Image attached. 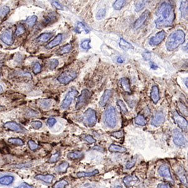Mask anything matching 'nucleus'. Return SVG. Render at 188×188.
<instances>
[{
    "label": "nucleus",
    "mask_w": 188,
    "mask_h": 188,
    "mask_svg": "<svg viewBox=\"0 0 188 188\" xmlns=\"http://www.w3.org/2000/svg\"><path fill=\"white\" fill-rule=\"evenodd\" d=\"M155 21L156 28L161 29L171 26L175 19V13L172 5L169 2H162L157 8Z\"/></svg>",
    "instance_id": "f257e3e1"
},
{
    "label": "nucleus",
    "mask_w": 188,
    "mask_h": 188,
    "mask_svg": "<svg viewBox=\"0 0 188 188\" xmlns=\"http://www.w3.org/2000/svg\"><path fill=\"white\" fill-rule=\"evenodd\" d=\"M185 41V33L182 30H178L172 33L168 38L166 43V48L169 52L178 48Z\"/></svg>",
    "instance_id": "f03ea898"
},
{
    "label": "nucleus",
    "mask_w": 188,
    "mask_h": 188,
    "mask_svg": "<svg viewBox=\"0 0 188 188\" xmlns=\"http://www.w3.org/2000/svg\"><path fill=\"white\" fill-rule=\"evenodd\" d=\"M82 122L87 127H92L97 122L96 112L92 109H88L83 114Z\"/></svg>",
    "instance_id": "7ed1b4c3"
},
{
    "label": "nucleus",
    "mask_w": 188,
    "mask_h": 188,
    "mask_svg": "<svg viewBox=\"0 0 188 188\" xmlns=\"http://www.w3.org/2000/svg\"><path fill=\"white\" fill-rule=\"evenodd\" d=\"M105 122L107 126L114 128L117 124V113L115 108L112 106L109 107L105 112Z\"/></svg>",
    "instance_id": "20e7f679"
},
{
    "label": "nucleus",
    "mask_w": 188,
    "mask_h": 188,
    "mask_svg": "<svg viewBox=\"0 0 188 188\" xmlns=\"http://www.w3.org/2000/svg\"><path fill=\"white\" fill-rule=\"evenodd\" d=\"M77 77V73L74 71H66L60 74L57 80L61 84H68Z\"/></svg>",
    "instance_id": "39448f33"
},
{
    "label": "nucleus",
    "mask_w": 188,
    "mask_h": 188,
    "mask_svg": "<svg viewBox=\"0 0 188 188\" xmlns=\"http://www.w3.org/2000/svg\"><path fill=\"white\" fill-rule=\"evenodd\" d=\"M92 96V93L88 89H83L81 95L78 98V101L76 104V109L79 110L83 107L89 101Z\"/></svg>",
    "instance_id": "423d86ee"
},
{
    "label": "nucleus",
    "mask_w": 188,
    "mask_h": 188,
    "mask_svg": "<svg viewBox=\"0 0 188 188\" xmlns=\"http://www.w3.org/2000/svg\"><path fill=\"white\" fill-rule=\"evenodd\" d=\"M78 94V91L75 89H72L66 95L64 100L61 105V108L63 109H67L72 104L73 100L75 96Z\"/></svg>",
    "instance_id": "0eeeda50"
},
{
    "label": "nucleus",
    "mask_w": 188,
    "mask_h": 188,
    "mask_svg": "<svg viewBox=\"0 0 188 188\" xmlns=\"http://www.w3.org/2000/svg\"><path fill=\"white\" fill-rule=\"evenodd\" d=\"M172 117L175 122L182 131H186L187 129V121L183 117L180 116L178 112L176 111L173 112Z\"/></svg>",
    "instance_id": "6e6552de"
},
{
    "label": "nucleus",
    "mask_w": 188,
    "mask_h": 188,
    "mask_svg": "<svg viewBox=\"0 0 188 188\" xmlns=\"http://www.w3.org/2000/svg\"><path fill=\"white\" fill-rule=\"evenodd\" d=\"M3 127L9 131H14L16 132H26V130L24 127H23L21 125L15 122L9 121L6 122Z\"/></svg>",
    "instance_id": "1a4fd4ad"
},
{
    "label": "nucleus",
    "mask_w": 188,
    "mask_h": 188,
    "mask_svg": "<svg viewBox=\"0 0 188 188\" xmlns=\"http://www.w3.org/2000/svg\"><path fill=\"white\" fill-rule=\"evenodd\" d=\"M166 34L164 31L162 30L157 33L154 36L152 37L149 40V44L151 46H157L165 39Z\"/></svg>",
    "instance_id": "9d476101"
},
{
    "label": "nucleus",
    "mask_w": 188,
    "mask_h": 188,
    "mask_svg": "<svg viewBox=\"0 0 188 188\" xmlns=\"http://www.w3.org/2000/svg\"><path fill=\"white\" fill-rule=\"evenodd\" d=\"M149 15H150L149 11V10L145 11L141 15V17L138 18L134 23V28L135 30H137V29L141 28L145 24L146 21L147 20Z\"/></svg>",
    "instance_id": "9b49d317"
},
{
    "label": "nucleus",
    "mask_w": 188,
    "mask_h": 188,
    "mask_svg": "<svg viewBox=\"0 0 188 188\" xmlns=\"http://www.w3.org/2000/svg\"><path fill=\"white\" fill-rule=\"evenodd\" d=\"M173 141L174 143L178 146H184L186 144V139L182 133L178 130H175L173 133Z\"/></svg>",
    "instance_id": "f8f14e48"
},
{
    "label": "nucleus",
    "mask_w": 188,
    "mask_h": 188,
    "mask_svg": "<svg viewBox=\"0 0 188 188\" xmlns=\"http://www.w3.org/2000/svg\"><path fill=\"white\" fill-rule=\"evenodd\" d=\"M158 172L161 177H163L168 180H171L173 182L169 168L167 164L161 165L158 169Z\"/></svg>",
    "instance_id": "ddd939ff"
},
{
    "label": "nucleus",
    "mask_w": 188,
    "mask_h": 188,
    "mask_svg": "<svg viewBox=\"0 0 188 188\" xmlns=\"http://www.w3.org/2000/svg\"><path fill=\"white\" fill-rule=\"evenodd\" d=\"M1 40L7 45L11 46L13 43V38L12 31L10 30H6L1 35Z\"/></svg>",
    "instance_id": "4468645a"
},
{
    "label": "nucleus",
    "mask_w": 188,
    "mask_h": 188,
    "mask_svg": "<svg viewBox=\"0 0 188 188\" xmlns=\"http://www.w3.org/2000/svg\"><path fill=\"white\" fill-rule=\"evenodd\" d=\"M165 122V117L161 112L156 113V115L152 119L151 124L155 127H159Z\"/></svg>",
    "instance_id": "2eb2a0df"
},
{
    "label": "nucleus",
    "mask_w": 188,
    "mask_h": 188,
    "mask_svg": "<svg viewBox=\"0 0 188 188\" xmlns=\"http://www.w3.org/2000/svg\"><path fill=\"white\" fill-rule=\"evenodd\" d=\"M138 181H139V179L134 175H127V176L125 177L123 179V184L128 188L134 186Z\"/></svg>",
    "instance_id": "dca6fc26"
},
{
    "label": "nucleus",
    "mask_w": 188,
    "mask_h": 188,
    "mask_svg": "<svg viewBox=\"0 0 188 188\" xmlns=\"http://www.w3.org/2000/svg\"><path fill=\"white\" fill-rule=\"evenodd\" d=\"M63 40V35L62 34H58L55 38L54 39L52 40L51 42H50L46 46V48L48 49H51L53 48L58 45H59Z\"/></svg>",
    "instance_id": "f3484780"
},
{
    "label": "nucleus",
    "mask_w": 188,
    "mask_h": 188,
    "mask_svg": "<svg viewBox=\"0 0 188 188\" xmlns=\"http://www.w3.org/2000/svg\"><path fill=\"white\" fill-rule=\"evenodd\" d=\"M112 95V92L110 90H105L99 102L100 105L101 107H104L108 102Z\"/></svg>",
    "instance_id": "a211bd4d"
},
{
    "label": "nucleus",
    "mask_w": 188,
    "mask_h": 188,
    "mask_svg": "<svg viewBox=\"0 0 188 188\" xmlns=\"http://www.w3.org/2000/svg\"><path fill=\"white\" fill-rule=\"evenodd\" d=\"M35 178L37 180L43 181L45 183L50 184L53 181L54 176L53 175H51V174H45V175L39 174V175H36L35 177Z\"/></svg>",
    "instance_id": "6ab92c4d"
},
{
    "label": "nucleus",
    "mask_w": 188,
    "mask_h": 188,
    "mask_svg": "<svg viewBox=\"0 0 188 188\" xmlns=\"http://www.w3.org/2000/svg\"><path fill=\"white\" fill-rule=\"evenodd\" d=\"M53 36V33H43L36 38L35 42L36 43H45L48 42Z\"/></svg>",
    "instance_id": "aec40b11"
},
{
    "label": "nucleus",
    "mask_w": 188,
    "mask_h": 188,
    "mask_svg": "<svg viewBox=\"0 0 188 188\" xmlns=\"http://www.w3.org/2000/svg\"><path fill=\"white\" fill-rule=\"evenodd\" d=\"M150 98H151L154 104H157L159 100H160V95H159V90L157 86L154 85L153 87L151 93H150Z\"/></svg>",
    "instance_id": "412c9836"
},
{
    "label": "nucleus",
    "mask_w": 188,
    "mask_h": 188,
    "mask_svg": "<svg viewBox=\"0 0 188 188\" xmlns=\"http://www.w3.org/2000/svg\"><path fill=\"white\" fill-rule=\"evenodd\" d=\"M15 180V178L11 175H5L0 177V184L3 186H9Z\"/></svg>",
    "instance_id": "4be33fe9"
},
{
    "label": "nucleus",
    "mask_w": 188,
    "mask_h": 188,
    "mask_svg": "<svg viewBox=\"0 0 188 188\" xmlns=\"http://www.w3.org/2000/svg\"><path fill=\"white\" fill-rule=\"evenodd\" d=\"M57 16L56 13L54 12L50 13H49L45 17V19L43 22V24L45 25V26H47L48 24H50L55 22V21L57 20Z\"/></svg>",
    "instance_id": "5701e85b"
},
{
    "label": "nucleus",
    "mask_w": 188,
    "mask_h": 188,
    "mask_svg": "<svg viewBox=\"0 0 188 188\" xmlns=\"http://www.w3.org/2000/svg\"><path fill=\"white\" fill-rule=\"evenodd\" d=\"M120 85L123 90L129 94L131 93L130 81L127 78H122L120 79Z\"/></svg>",
    "instance_id": "b1692460"
},
{
    "label": "nucleus",
    "mask_w": 188,
    "mask_h": 188,
    "mask_svg": "<svg viewBox=\"0 0 188 188\" xmlns=\"http://www.w3.org/2000/svg\"><path fill=\"white\" fill-rule=\"evenodd\" d=\"M109 150L111 153H124L127 152V149L123 147L116 145V144H111L109 148Z\"/></svg>",
    "instance_id": "393cba45"
},
{
    "label": "nucleus",
    "mask_w": 188,
    "mask_h": 188,
    "mask_svg": "<svg viewBox=\"0 0 188 188\" xmlns=\"http://www.w3.org/2000/svg\"><path fill=\"white\" fill-rule=\"evenodd\" d=\"M84 156V154L82 152L77 151L70 153L67 154V157L71 160H78L82 159Z\"/></svg>",
    "instance_id": "a878e982"
},
{
    "label": "nucleus",
    "mask_w": 188,
    "mask_h": 188,
    "mask_svg": "<svg viewBox=\"0 0 188 188\" xmlns=\"http://www.w3.org/2000/svg\"><path fill=\"white\" fill-rule=\"evenodd\" d=\"M98 173V171L95 169L92 172H79L77 174V177L80 178H86V177H92L94 175L97 174Z\"/></svg>",
    "instance_id": "bb28decb"
},
{
    "label": "nucleus",
    "mask_w": 188,
    "mask_h": 188,
    "mask_svg": "<svg viewBox=\"0 0 188 188\" xmlns=\"http://www.w3.org/2000/svg\"><path fill=\"white\" fill-rule=\"evenodd\" d=\"M180 10L181 13V16L184 18H187V2L184 1L181 4Z\"/></svg>",
    "instance_id": "cd10ccee"
},
{
    "label": "nucleus",
    "mask_w": 188,
    "mask_h": 188,
    "mask_svg": "<svg viewBox=\"0 0 188 188\" xmlns=\"http://www.w3.org/2000/svg\"><path fill=\"white\" fill-rule=\"evenodd\" d=\"M135 122L137 125H141V126H144V125H146L147 120L143 115L138 114L135 119Z\"/></svg>",
    "instance_id": "c85d7f7f"
},
{
    "label": "nucleus",
    "mask_w": 188,
    "mask_h": 188,
    "mask_svg": "<svg viewBox=\"0 0 188 188\" xmlns=\"http://www.w3.org/2000/svg\"><path fill=\"white\" fill-rule=\"evenodd\" d=\"M119 46L121 48H122L124 50H127L129 49H133L134 46L129 42H126L123 39H120V42H119Z\"/></svg>",
    "instance_id": "c756f323"
},
{
    "label": "nucleus",
    "mask_w": 188,
    "mask_h": 188,
    "mask_svg": "<svg viewBox=\"0 0 188 188\" xmlns=\"http://www.w3.org/2000/svg\"><path fill=\"white\" fill-rule=\"evenodd\" d=\"M8 142L13 145L18 146H22L24 144L23 141L19 139V138H9L8 140Z\"/></svg>",
    "instance_id": "7c9ffc66"
},
{
    "label": "nucleus",
    "mask_w": 188,
    "mask_h": 188,
    "mask_svg": "<svg viewBox=\"0 0 188 188\" xmlns=\"http://www.w3.org/2000/svg\"><path fill=\"white\" fill-rule=\"evenodd\" d=\"M37 19H38V17L36 15L30 16L26 20V24L28 25V27H32L36 24L37 21Z\"/></svg>",
    "instance_id": "2f4dec72"
},
{
    "label": "nucleus",
    "mask_w": 188,
    "mask_h": 188,
    "mask_svg": "<svg viewBox=\"0 0 188 188\" xmlns=\"http://www.w3.org/2000/svg\"><path fill=\"white\" fill-rule=\"evenodd\" d=\"M52 100L49 99H44L42 100L41 102H40V107L44 109H48L52 105Z\"/></svg>",
    "instance_id": "473e14b6"
},
{
    "label": "nucleus",
    "mask_w": 188,
    "mask_h": 188,
    "mask_svg": "<svg viewBox=\"0 0 188 188\" xmlns=\"http://www.w3.org/2000/svg\"><path fill=\"white\" fill-rule=\"evenodd\" d=\"M69 166V164L67 162H64L60 164L58 168H57V171L60 173H65L67 172V170Z\"/></svg>",
    "instance_id": "72a5a7b5"
},
{
    "label": "nucleus",
    "mask_w": 188,
    "mask_h": 188,
    "mask_svg": "<svg viewBox=\"0 0 188 188\" xmlns=\"http://www.w3.org/2000/svg\"><path fill=\"white\" fill-rule=\"evenodd\" d=\"M125 4H126V1H124V0H117L113 5V7L116 10H120L124 6Z\"/></svg>",
    "instance_id": "f704fd0d"
},
{
    "label": "nucleus",
    "mask_w": 188,
    "mask_h": 188,
    "mask_svg": "<svg viewBox=\"0 0 188 188\" xmlns=\"http://www.w3.org/2000/svg\"><path fill=\"white\" fill-rule=\"evenodd\" d=\"M10 11V9L8 6H4L0 9V20L6 17Z\"/></svg>",
    "instance_id": "c9c22d12"
},
{
    "label": "nucleus",
    "mask_w": 188,
    "mask_h": 188,
    "mask_svg": "<svg viewBox=\"0 0 188 188\" xmlns=\"http://www.w3.org/2000/svg\"><path fill=\"white\" fill-rule=\"evenodd\" d=\"M117 104L119 107L121 112H122V114H126L128 112V110H127V108L126 105H125V104H124V102L122 101V100H119L118 101H117Z\"/></svg>",
    "instance_id": "e433bc0d"
},
{
    "label": "nucleus",
    "mask_w": 188,
    "mask_h": 188,
    "mask_svg": "<svg viewBox=\"0 0 188 188\" xmlns=\"http://www.w3.org/2000/svg\"><path fill=\"white\" fill-rule=\"evenodd\" d=\"M72 45L71 44H67L66 45L64 46L62 48H60V50H59V54L60 55H64V54H65V53H68L71 49H72Z\"/></svg>",
    "instance_id": "4c0bfd02"
},
{
    "label": "nucleus",
    "mask_w": 188,
    "mask_h": 188,
    "mask_svg": "<svg viewBox=\"0 0 188 188\" xmlns=\"http://www.w3.org/2000/svg\"><path fill=\"white\" fill-rule=\"evenodd\" d=\"M25 31H26V29H25V27L23 26V24H19L18 26L17 27V28L15 31V35L16 36H20L22 35H23Z\"/></svg>",
    "instance_id": "58836bf2"
},
{
    "label": "nucleus",
    "mask_w": 188,
    "mask_h": 188,
    "mask_svg": "<svg viewBox=\"0 0 188 188\" xmlns=\"http://www.w3.org/2000/svg\"><path fill=\"white\" fill-rule=\"evenodd\" d=\"M68 184V182L64 179H62L60 181L57 182L53 186V188H65V187Z\"/></svg>",
    "instance_id": "ea45409f"
},
{
    "label": "nucleus",
    "mask_w": 188,
    "mask_h": 188,
    "mask_svg": "<svg viewBox=\"0 0 188 188\" xmlns=\"http://www.w3.org/2000/svg\"><path fill=\"white\" fill-rule=\"evenodd\" d=\"M58 64H59L58 60H57V59L53 58V59L50 60L49 63H48L49 68L50 70H54V69H55L58 67Z\"/></svg>",
    "instance_id": "a19ab883"
},
{
    "label": "nucleus",
    "mask_w": 188,
    "mask_h": 188,
    "mask_svg": "<svg viewBox=\"0 0 188 188\" xmlns=\"http://www.w3.org/2000/svg\"><path fill=\"white\" fill-rule=\"evenodd\" d=\"M32 71L35 75L39 74V73L41 72L42 65L40 64V63H39V62H35V64L33 65V67H32Z\"/></svg>",
    "instance_id": "79ce46f5"
},
{
    "label": "nucleus",
    "mask_w": 188,
    "mask_h": 188,
    "mask_svg": "<svg viewBox=\"0 0 188 188\" xmlns=\"http://www.w3.org/2000/svg\"><path fill=\"white\" fill-rule=\"evenodd\" d=\"M105 14H106V9L105 8L100 9L97 13L96 18L97 20H101L105 17Z\"/></svg>",
    "instance_id": "37998d69"
},
{
    "label": "nucleus",
    "mask_w": 188,
    "mask_h": 188,
    "mask_svg": "<svg viewBox=\"0 0 188 188\" xmlns=\"http://www.w3.org/2000/svg\"><path fill=\"white\" fill-rule=\"evenodd\" d=\"M28 146L30 149L31 150H36L39 149L40 148V146L39 144H37L35 141H33L32 140L28 141Z\"/></svg>",
    "instance_id": "c03bdc74"
},
{
    "label": "nucleus",
    "mask_w": 188,
    "mask_h": 188,
    "mask_svg": "<svg viewBox=\"0 0 188 188\" xmlns=\"http://www.w3.org/2000/svg\"><path fill=\"white\" fill-rule=\"evenodd\" d=\"M146 3V1H139L135 4V10L136 11H139L142 9Z\"/></svg>",
    "instance_id": "a18cd8bd"
},
{
    "label": "nucleus",
    "mask_w": 188,
    "mask_h": 188,
    "mask_svg": "<svg viewBox=\"0 0 188 188\" xmlns=\"http://www.w3.org/2000/svg\"><path fill=\"white\" fill-rule=\"evenodd\" d=\"M42 125L43 124H42V122H40L39 120H35V121H33L31 123V126L32 127V128H33L34 129H36V130L40 129L42 127Z\"/></svg>",
    "instance_id": "49530a36"
},
{
    "label": "nucleus",
    "mask_w": 188,
    "mask_h": 188,
    "mask_svg": "<svg viewBox=\"0 0 188 188\" xmlns=\"http://www.w3.org/2000/svg\"><path fill=\"white\" fill-rule=\"evenodd\" d=\"M83 30H85L86 33H89V30L87 28V27L83 24V23H82L81 22L78 23L77 27V32L80 33V32H81Z\"/></svg>",
    "instance_id": "de8ad7c7"
},
{
    "label": "nucleus",
    "mask_w": 188,
    "mask_h": 188,
    "mask_svg": "<svg viewBox=\"0 0 188 188\" xmlns=\"http://www.w3.org/2000/svg\"><path fill=\"white\" fill-rule=\"evenodd\" d=\"M178 175L179 178H180L181 182H182L183 184H184L185 185H187V178H186V173L184 172V174H182V171H179V172H178Z\"/></svg>",
    "instance_id": "09e8293b"
},
{
    "label": "nucleus",
    "mask_w": 188,
    "mask_h": 188,
    "mask_svg": "<svg viewBox=\"0 0 188 188\" xmlns=\"http://www.w3.org/2000/svg\"><path fill=\"white\" fill-rule=\"evenodd\" d=\"M60 157V154L59 153H57L54 154H53L51 157H50L49 159V162L50 163H55L57 162Z\"/></svg>",
    "instance_id": "8fccbe9b"
},
{
    "label": "nucleus",
    "mask_w": 188,
    "mask_h": 188,
    "mask_svg": "<svg viewBox=\"0 0 188 188\" xmlns=\"http://www.w3.org/2000/svg\"><path fill=\"white\" fill-rule=\"evenodd\" d=\"M83 139L90 144H92L96 142V140L90 135H85V137H83Z\"/></svg>",
    "instance_id": "3c124183"
},
{
    "label": "nucleus",
    "mask_w": 188,
    "mask_h": 188,
    "mask_svg": "<svg viewBox=\"0 0 188 188\" xmlns=\"http://www.w3.org/2000/svg\"><path fill=\"white\" fill-rule=\"evenodd\" d=\"M90 40L89 39V40H85L81 43L80 46L84 50H89V49L90 48Z\"/></svg>",
    "instance_id": "603ef678"
},
{
    "label": "nucleus",
    "mask_w": 188,
    "mask_h": 188,
    "mask_svg": "<svg viewBox=\"0 0 188 188\" xmlns=\"http://www.w3.org/2000/svg\"><path fill=\"white\" fill-rule=\"evenodd\" d=\"M111 135L113 136L115 138H117V139H120V138L123 137L124 135V132L123 131H116L112 132L111 134Z\"/></svg>",
    "instance_id": "864d4df0"
},
{
    "label": "nucleus",
    "mask_w": 188,
    "mask_h": 188,
    "mask_svg": "<svg viewBox=\"0 0 188 188\" xmlns=\"http://www.w3.org/2000/svg\"><path fill=\"white\" fill-rule=\"evenodd\" d=\"M135 161H136L135 159H131V160L128 161L127 162L126 166H126V169H132L135 164Z\"/></svg>",
    "instance_id": "5fc2aeb1"
},
{
    "label": "nucleus",
    "mask_w": 188,
    "mask_h": 188,
    "mask_svg": "<svg viewBox=\"0 0 188 188\" xmlns=\"http://www.w3.org/2000/svg\"><path fill=\"white\" fill-rule=\"evenodd\" d=\"M46 123L48 124V125L49 127H53V125H55V123H57V120L55 119V118H53V117H51V118H49L47 121H46Z\"/></svg>",
    "instance_id": "6e6d98bb"
},
{
    "label": "nucleus",
    "mask_w": 188,
    "mask_h": 188,
    "mask_svg": "<svg viewBox=\"0 0 188 188\" xmlns=\"http://www.w3.org/2000/svg\"><path fill=\"white\" fill-rule=\"evenodd\" d=\"M51 3L55 8H56L58 9H60V10L64 9V7H63V6L58 1H52Z\"/></svg>",
    "instance_id": "4d7b16f0"
},
{
    "label": "nucleus",
    "mask_w": 188,
    "mask_h": 188,
    "mask_svg": "<svg viewBox=\"0 0 188 188\" xmlns=\"http://www.w3.org/2000/svg\"><path fill=\"white\" fill-rule=\"evenodd\" d=\"M16 188H33V187L26 182H22Z\"/></svg>",
    "instance_id": "13d9d810"
},
{
    "label": "nucleus",
    "mask_w": 188,
    "mask_h": 188,
    "mask_svg": "<svg viewBox=\"0 0 188 188\" xmlns=\"http://www.w3.org/2000/svg\"><path fill=\"white\" fill-rule=\"evenodd\" d=\"M142 57L145 60H149L151 58V53L149 52H146L142 53Z\"/></svg>",
    "instance_id": "bf43d9fd"
},
{
    "label": "nucleus",
    "mask_w": 188,
    "mask_h": 188,
    "mask_svg": "<svg viewBox=\"0 0 188 188\" xmlns=\"http://www.w3.org/2000/svg\"><path fill=\"white\" fill-rule=\"evenodd\" d=\"M38 114V112L36 111H34L33 110H30L29 112H28L27 113V116L30 117H34L35 116H36Z\"/></svg>",
    "instance_id": "052dcab7"
},
{
    "label": "nucleus",
    "mask_w": 188,
    "mask_h": 188,
    "mask_svg": "<svg viewBox=\"0 0 188 188\" xmlns=\"http://www.w3.org/2000/svg\"><path fill=\"white\" fill-rule=\"evenodd\" d=\"M157 188H171V186H169L168 184H159Z\"/></svg>",
    "instance_id": "680f3d73"
},
{
    "label": "nucleus",
    "mask_w": 188,
    "mask_h": 188,
    "mask_svg": "<svg viewBox=\"0 0 188 188\" xmlns=\"http://www.w3.org/2000/svg\"><path fill=\"white\" fill-rule=\"evenodd\" d=\"M150 68H151L152 69H153V70H156V69H157V68H158V67H157V65H156L154 63H150Z\"/></svg>",
    "instance_id": "e2e57ef3"
},
{
    "label": "nucleus",
    "mask_w": 188,
    "mask_h": 188,
    "mask_svg": "<svg viewBox=\"0 0 188 188\" xmlns=\"http://www.w3.org/2000/svg\"><path fill=\"white\" fill-rule=\"evenodd\" d=\"M117 62L118 63H119V64H122V63H123V61H124V60H123V58H122L121 57H119L118 58H117Z\"/></svg>",
    "instance_id": "0e129e2a"
},
{
    "label": "nucleus",
    "mask_w": 188,
    "mask_h": 188,
    "mask_svg": "<svg viewBox=\"0 0 188 188\" xmlns=\"http://www.w3.org/2000/svg\"><path fill=\"white\" fill-rule=\"evenodd\" d=\"M94 149H96L97 150H101V151H102V149H101V148L100 149V147H98V146H95V147H94Z\"/></svg>",
    "instance_id": "69168bd1"
},
{
    "label": "nucleus",
    "mask_w": 188,
    "mask_h": 188,
    "mask_svg": "<svg viewBox=\"0 0 188 188\" xmlns=\"http://www.w3.org/2000/svg\"><path fill=\"white\" fill-rule=\"evenodd\" d=\"M3 91V89L2 85H0V92H2Z\"/></svg>",
    "instance_id": "338daca9"
}]
</instances>
